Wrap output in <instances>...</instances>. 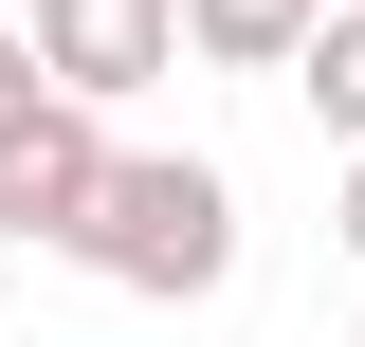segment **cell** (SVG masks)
Masks as SVG:
<instances>
[{"mask_svg": "<svg viewBox=\"0 0 365 347\" xmlns=\"http://www.w3.org/2000/svg\"><path fill=\"white\" fill-rule=\"evenodd\" d=\"M73 256L110 274V293H146V311H201V293L237 274V183L201 165V146H128Z\"/></svg>", "mask_w": 365, "mask_h": 347, "instance_id": "6da1fadb", "label": "cell"}, {"mask_svg": "<svg viewBox=\"0 0 365 347\" xmlns=\"http://www.w3.org/2000/svg\"><path fill=\"white\" fill-rule=\"evenodd\" d=\"M110 165H128V146H110V110H37V129L0 146V238H19V256H73L91 201H110Z\"/></svg>", "mask_w": 365, "mask_h": 347, "instance_id": "7a4b0ae2", "label": "cell"}, {"mask_svg": "<svg viewBox=\"0 0 365 347\" xmlns=\"http://www.w3.org/2000/svg\"><path fill=\"white\" fill-rule=\"evenodd\" d=\"M37 74L55 110H128L146 74H182V0H37Z\"/></svg>", "mask_w": 365, "mask_h": 347, "instance_id": "3957f363", "label": "cell"}, {"mask_svg": "<svg viewBox=\"0 0 365 347\" xmlns=\"http://www.w3.org/2000/svg\"><path fill=\"white\" fill-rule=\"evenodd\" d=\"M182 55H220V74H292V55H311V0H182Z\"/></svg>", "mask_w": 365, "mask_h": 347, "instance_id": "277c9868", "label": "cell"}, {"mask_svg": "<svg viewBox=\"0 0 365 347\" xmlns=\"http://www.w3.org/2000/svg\"><path fill=\"white\" fill-rule=\"evenodd\" d=\"M292 91H311V129H329V146L365 165V0H347V19H311V55H292Z\"/></svg>", "mask_w": 365, "mask_h": 347, "instance_id": "5b68a950", "label": "cell"}, {"mask_svg": "<svg viewBox=\"0 0 365 347\" xmlns=\"http://www.w3.org/2000/svg\"><path fill=\"white\" fill-rule=\"evenodd\" d=\"M37 110H55V74H37V37H0V146L37 129Z\"/></svg>", "mask_w": 365, "mask_h": 347, "instance_id": "8992f818", "label": "cell"}, {"mask_svg": "<svg viewBox=\"0 0 365 347\" xmlns=\"http://www.w3.org/2000/svg\"><path fill=\"white\" fill-rule=\"evenodd\" d=\"M329 238H347V256H365V165H347V201H329Z\"/></svg>", "mask_w": 365, "mask_h": 347, "instance_id": "52a82bcc", "label": "cell"}, {"mask_svg": "<svg viewBox=\"0 0 365 347\" xmlns=\"http://www.w3.org/2000/svg\"><path fill=\"white\" fill-rule=\"evenodd\" d=\"M311 19H347V0H311Z\"/></svg>", "mask_w": 365, "mask_h": 347, "instance_id": "ba28073f", "label": "cell"}]
</instances>
